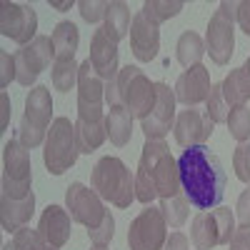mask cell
I'll list each match as a JSON object with an SVG mask.
<instances>
[{"instance_id":"1","label":"cell","mask_w":250,"mask_h":250,"mask_svg":"<svg viewBox=\"0 0 250 250\" xmlns=\"http://www.w3.org/2000/svg\"><path fill=\"white\" fill-rule=\"evenodd\" d=\"M178 170L183 193L198 210H210L223 203L228 178L218 155H213L210 148H205V145L185 148L178 158Z\"/></svg>"},{"instance_id":"2","label":"cell","mask_w":250,"mask_h":250,"mask_svg":"<svg viewBox=\"0 0 250 250\" xmlns=\"http://www.w3.org/2000/svg\"><path fill=\"white\" fill-rule=\"evenodd\" d=\"M183 190L178 160L163 140H145L135 173V200L150 205L155 198H173Z\"/></svg>"},{"instance_id":"3","label":"cell","mask_w":250,"mask_h":250,"mask_svg":"<svg viewBox=\"0 0 250 250\" xmlns=\"http://www.w3.org/2000/svg\"><path fill=\"white\" fill-rule=\"evenodd\" d=\"M90 185L103 200L113 203L115 208H130V203L135 200V175L115 155L98 160L90 175Z\"/></svg>"},{"instance_id":"4","label":"cell","mask_w":250,"mask_h":250,"mask_svg":"<svg viewBox=\"0 0 250 250\" xmlns=\"http://www.w3.org/2000/svg\"><path fill=\"white\" fill-rule=\"evenodd\" d=\"M53 118V98L45 85H35L25 95V115L18 125V140L25 148H38L45 140V130Z\"/></svg>"},{"instance_id":"5","label":"cell","mask_w":250,"mask_h":250,"mask_svg":"<svg viewBox=\"0 0 250 250\" xmlns=\"http://www.w3.org/2000/svg\"><path fill=\"white\" fill-rule=\"evenodd\" d=\"M33 180L30 153L18 138H10L3 148V195L13 200L28 198Z\"/></svg>"},{"instance_id":"6","label":"cell","mask_w":250,"mask_h":250,"mask_svg":"<svg viewBox=\"0 0 250 250\" xmlns=\"http://www.w3.org/2000/svg\"><path fill=\"white\" fill-rule=\"evenodd\" d=\"M235 13L238 3H220L213 13L205 33V53L213 58L215 65H228L235 50Z\"/></svg>"},{"instance_id":"7","label":"cell","mask_w":250,"mask_h":250,"mask_svg":"<svg viewBox=\"0 0 250 250\" xmlns=\"http://www.w3.org/2000/svg\"><path fill=\"white\" fill-rule=\"evenodd\" d=\"M118 100L133 118L145 120L155 103V83L145 78V73L135 65L120 68L118 73Z\"/></svg>"},{"instance_id":"8","label":"cell","mask_w":250,"mask_h":250,"mask_svg":"<svg viewBox=\"0 0 250 250\" xmlns=\"http://www.w3.org/2000/svg\"><path fill=\"white\" fill-rule=\"evenodd\" d=\"M45 168L53 175H62L70 170L78 160V145H75V125H70L68 118H55L50 125V133L45 138L43 150Z\"/></svg>"},{"instance_id":"9","label":"cell","mask_w":250,"mask_h":250,"mask_svg":"<svg viewBox=\"0 0 250 250\" xmlns=\"http://www.w3.org/2000/svg\"><path fill=\"white\" fill-rule=\"evenodd\" d=\"M235 230V215L228 208H215V210H203L195 215L190 238L195 250H210L215 245H228Z\"/></svg>"},{"instance_id":"10","label":"cell","mask_w":250,"mask_h":250,"mask_svg":"<svg viewBox=\"0 0 250 250\" xmlns=\"http://www.w3.org/2000/svg\"><path fill=\"white\" fill-rule=\"evenodd\" d=\"M103 100H105V83L95 73L90 60H83L78 70V118L88 123H105Z\"/></svg>"},{"instance_id":"11","label":"cell","mask_w":250,"mask_h":250,"mask_svg":"<svg viewBox=\"0 0 250 250\" xmlns=\"http://www.w3.org/2000/svg\"><path fill=\"white\" fill-rule=\"evenodd\" d=\"M15 80L20 83V85L30 88L33 83L38 80V75L43 73L50 60L55 62V45H53V38L48 35H38L30 45L20 48L15 55Z\"/></svg>"},{"instance_id":"12","label":"cell","mask_w":250,"mask_h":250,"mask_svg":"<svg viewBox=\"0 0 250 250\" xmlns=\"http://www.w3.org/2000/svg\"><path fill=\"white\" fill-rule=\"evenodd\" d=\"M168 220L160 208L145 205V210L130 223L128 228V245L130 250H163L168 240Z\"/></svg>"},{"instance_id":"13","label":"cell","mask_w":250,"mask_h":250,"mask_svg":"<svg viewBox=\"0 0 250 250\" xmlns=\"http://www.w3.org/2000/svg\"><path fill=\"white\" fill-rule=\"evenodd\" d=\"M65 205L70 210V218L80 225L88 228V233L100 228L105 223V218L110 215V210L103 208V198L93 190V188L83 185V183H73L65 193Z\"/></svg>"},{"instance_id":"14","label":"cell","mask_w":250,"mask_h":250,"mask_svg":"<svg viewBox=\"0 0 250 250\" xmlns=\"http://www.w3.org/2000/svg\"><path fill=\"white\" fill-rule=\"evenodd\" d=\"M0 33L15 40L18 45H30L38 38V15L30 5L20 3H3L0 8Z\"/></svg>"},{"instance_id":"15","label":"cell","mask_w":250,"mask_h":250,"mask_svg":"<svg viewBox=\"0 0 250 250\" xmlns=\"http://www.w3.org/2000/svg\"><path fill=\"white\" fill-rule=\"evenodd\" d=\"M175 90H170L165 83H155V103L148 118L143 120L145 140H163L175 125Z\"/></svg>"},{"instance_id":"16","label":"cell","mask_w":250,"mask_h":250,"mask_svg":"<svg viewBox=\"0 0 250 250\" xmlns=\"http://www.w3.org/2000/svg\"><path fill=\"white\" fill-rule=\"evenodd\" d=\"M213 128H215V123L208 118V113L188 108L175 118L173 133H175L178 145H183V148H195V145H203L213 135Z\"/></svg>"},{"instance_id":"17","label":"cell","mask_w":250,"mask_h":250,"mask_svg":"<svg viewBox=\"0 0 250 250\" xmlns=\"http://www.w3.org/2000/svg\"><path fill=\"white\" fill-rule=\"evenodd\" d=\"M130 48L140 62H150L160 50V25L145 18V13H135L130 23Z\"/></svg>"},{"instance_id":"18","label":"cell","mask_w":250,"mask_h":250,"mask_svg":"<svg viewBox=\"0 0 250 250\" xmlns=\"http://www.w3.org/2000/svg\"><path fill=\"white\" fill-rule=\"evenodd\" d=\"M210 70L205 65L188 68L175 83V100L188 108H195L198 103L210 98Z\"/></svg>"},{"instance_id":"19","label":"cell","mask_w":250,"mask_h":250,"mask_svg":"<svg viewBox=\"0 0 250 250\" xmlns=\"http://www.w3.org/2000/svg\"><path fill=\"white\" fill-rule=\"evenodd\" d=\"M90 65L95 68V73L103 78V83H110V80H118V43L105 35V30L98 28L93 33V40H90Z\"/></svg>"},{"instance_id":"20","label":"cell","mask_w":250,"mask_h":250,"mask_svg":"<svg viewBox=\"0 0 250 250\" xmlns=\"http://www.w3.org/2000/svg\"><path fill=\"white\" fill-rule=\"evenodd\" d=\"M38 230L53 248H62L70 240V230H73V223H70V213L60 205H48L43 215H40L38 223Z\"/></svg>"},{"instance_id":"21","label":"cell","mask_w":250,"mask_h":250,"mask_svg":"<svg viewBox=\"0 0 250 250\" xmlns=\"http://www.w3.org/2000/svg\"><path fill=\"white\" fill-rule=\"evenodd\" d=\"M33 213H35V193H30L23 200L0 195V223H3V230L18 233L20 228H25V223L33 218Z\"/></svg>"},{"instance_id":"22","label":"cell","mask_w":250,"mask_h":250,"mask_svg":"<svg viewBox=\"0 0 250 250\" xmlns=\"http://www.w3.org/2000/svg\"><path fill=\"white\" fill-rule=\"evenodd\" d=\"M105 130H108V138L113 145H118V148L128 145L133 138V115L123 105H110V110L105 115Z\"/></svg>"},{"instance_id":"23","label":"cell","mask_w":250,"mask_h":250,"mask_svg":"<svg viewBox=\"0 0 250 250\" xmlns=\"http://www.w3.org/2000/svg\"><path fill=\"white\" fill-rule=\"evenodd\" d=\"M108 138L105 130V123H88V120H80L75 123V145H78V153H95L103 143Z\"/></svg>"},{"instance_id":"24","label":"cell","mask_w":250,"mask_h":250,"mask_svg":"<svg viewBox=\"0 0 250 250\" xmlns=\"http://www.w3.org/2000/svg\"><path fill=\"white\" fill-rule=\"evenodd\" d=\"M130 8L120 3V0H115V3H108V13H105V25H103V30H105V35L113 40V43H120V40L128 35L130 30Z\"/></svg>"},{"instance_id":"25","label":"cell","mask_w":250,"mask_h":250,"mask_svg":"<svg viewBox=\"0 0 250 250\" xmlns=\"http://www.w3.org/2000/svg\"><path fill=\"white\" fill-rule=\"evenodd\" d=\"M80 43V33L75 23L62 20L53 30V45H55V60H75V50Z\"/></svg>"},{"instance_id":"26","label":"cell","mask_w":250,"mask_h":250,"mask_svg":"<svg viewBox=\"0 0 250 250\" xmlns=\"http://www.w3.org/2000/svg\"><path fill=\"white\" fill-rule=\"evenodd\" d=\"M175 55H178V62L183 68H195L200 65V60L205 55V43L203 38L193 30H185L180 38H178V45H175Z\"/></svg>"},{"instance_id":"27","label":"cell","mask_w":250,"mask_h":250,"mask_svg":"<svg viewBox=\"0 0 250 250\" xmlns=\"http://www.w3.org/2000/svg\"><path fill=\"white\" fill-rule=\"evenodd\" d=\"M220 88H223V95H225V100H228L230 108L245 105V100H250V85H248V80H245L240 68L230 70V75L220 83Z\"/></svg>"},{"instance_id":"28","label":"cell","mask_w":250,"mask_h":250,"mask_svg":"<svg viewBox=\"0 0 250 250\" xmlns=\"http://www.w3.org/2000/svg\"><path fill=\"white\" fill-rule=\"evenodd\" d=\"M160 210L168 220L170 228H180L188 220V210H190V200L185 198V193L180 190L173 198H160Z\"/></svg>"},{"instance_id":"29","label":"cell","mask_w":250,"mask_h":250,"mask_svg":"<svg viewBox=\"0 0 250 250\" xmlns=\"http://www.w3.org/2000/svg\"><path fill=\"white\" fill-rule=\"evenodd\" d=\"M78 70L75 60H55L53 62V88L60 93H68L73 85H78Z\"/></svg>"},{"instance_id":"30","label":"cell","mask_w":250,"mask_h":250,"mask_svg":"<svg viewBox=\"0 0 250 250\" xmlns=\"http://www.w3.org/2000/svg\"><path fill=\"white\" fill-rule=\"evenodd\" d=\"M183 10V3L180 0H173V3H168V0H145L143 3V13L148 20H153V23H165V20L175 18L178 13Z\"/></svg>"},{"instance_id":"31","label":"cell","mask_w":250,"mask_h":250,"mask_svg":"<svg viewBox=\"0 0 250 250\" xmlns=\"http://www.w3.org/2000/svg\"><path fill=\"white\" fill-rule=\"evenodd\" d=\"M13 248L15 250H58V248H53L43 235H40V230H38V228H35V230H33V228H20V230L18 233H13Z\"/></svg>"},{"instance_id":"32","label":"cell","mask_w":250,"mask_h":250,"mask_svg":"<svg viewBox=\"0 0 250 250\" xmlns=\"http://www.w3.org/2000/svg\"><path fill=\"white\" fill-rule=\"evenodd\" d=\"M228 130L238 143H248L250 140V108L248 105H238L228 115Z\"/></svg>"},{"instance_id":"33","label":"cell","mask_w":250,"mask_h":250,"mask_svg":"<svg viewBox=\"0 0 250 250\" xmlns=\"http://www.w3.org/2000/svg\"><path fill=\"white\" fill-rule=\"evenodd\" d=\"M205 103H208L205 113H208V118H210L215 125H218V123H228V115H230L228 110H230V105H228V100H225L220 85H213V88H210V98H208Z\"/></svg>"},{"instance_id":"34","label":"cell","mask_w":250,"mask_h":250,"mask_svg":"<svg viewBox=\"0 0 250 250\" xmlns=\"http://www.w3.org/2000/svg\"><path fill=\"white\" fill-rule=\"evenodd\" d=\"M233 170H235L238 180L250 185V140L240 143L235 148V153H233Z\"/></svg>"},{"instance_id":"35","label":"cell","mask_w":250,"mask_h":250,"mask_svg":"<svg viewBox=\"0 0 250 250\" xmlns=\"http://www.w3.org/2000/svg\"><path fill=\"white\" fill-rule=\"evenodd\" d=\"M78 8H80L83 20H88V23H98L108 13V3H103V0H80Z\"/></svg>"},{"instance_id":"36","label":"cell","mask_w":250,"mask_h":250,"mask_svg":"<svg viewBox=\"0 0 250 250\" xmlns=\"http://www.w3.org/2000/svg\"><path fill=\"white\" fill-rule=\"evenodd\" d=\"M88 235H90L93 245H108V243L113 240V235H115V218L108 215L105 223H103L100 228H95V230H90Z\"/></svg>"},{"instance_id":"37","label":"cell","mask_w":250,"mask_h":250,"mask_svg":"<svg viewBox=\"0 0 250 250\" xmlns=\"http://www.w3.org/2000/svg\"><path fill=\"white\" fill-rule=\"evenodd\" d=\"M235 210H238L240 228H250V188L240 193V198H238V205H235Z\"/></svg>"},{"instance_id":"38","label":"cell","mask_w":250,"mask_h":250,"mask_svg":"<svg viewBox=\"0 0 250 250\" xmlns=\"http://www.w3.org/2000/svg\"><path fill=\"white\" fill-rule=\"evenodd\" d=\"M230 250H250V228H238L233 240L228 243Z\"/></svg>"},{"instance_id":"39","label":"cell","mask_w":250,"mask_h":250,"mask_svg":"<svg viewBox=\"0 0 250 250\" xmlns=\"http://www.w3.org/2000/svg\"><path fill=\"white\" fill-rule=\"evenodd\" d=\"M0 62H3V78H0V88H5L10 80H15V60L8 53H0Z\"/></svg>"},{"instance_id":"40","label":"cell","mask_w":250,"mask_h":250,"mask_svg":"<svg viewBox=\"0 0 250 250\" xmlns=\"http://www.w3.org/2000/svg\"><path fill=\"white\" fill-rule=\"evenodd\" d=\"M235 20L240 30L250 38V0H245V3H238V13H235Z\"/></svg>"},{"instance_id":"41","label":"cell","mask_w":250,"mask_h":250,"mask_svg":"<svg viewBox=\"0 0 250 250\" xmlns=\"http://www.w3.org/2000/svg\"><path fill=\"white\" fill-rule=\"evenodd\" d=\"M163 250H188V238L183 233H170Z\"/></svg>"},{"instance_id":"42","label":"cell","mask_w":250,"mask_h":250,"mask_svg":"<svg viewBox=\"0 0 250 250\" xmlns=\"http://www.w3.org/2000/svg\"><path fill=\"white\" fill-rule=\"evenodd\" d=\"M0 103H3V125H0V128H8V118H10V100H8V95L3 93L0 95Z\"/></svg>"},{"instance_id":"43","label":"cell","mask_w":250,"mask_h":250,"mask_svg":"<svg viewBox=\"0 0 250 250\" xmlns=\"http://www.w3.org/2000/svg\"><path fill=\"white\" fill-rule=\"evenodd\" d=\"M240 70H243V75H245V80H248V85H250V58L245 60V65H243Z\"/></svg>"},{"instance_id":"44","label":"cell","mask_w":250,"mask_h":250,"mask_svg":"<svg viewBox=\"0 0 250 250\" xmlns=\"http://www.w3.org/2000/svg\"><path fill=\"white\" fill-rule=\"evenodd\" d=\"M50 5H53L55 10H68V8H70L73 3H70V0H68V3H50Z\"/></svg>"},{"instance_id":"45","label":"cell","mask_w":250,"mask_h":250,"mask_svg":"<svg viewBox=\"0 0 250 250\" xmlns=\"http://www.w3.org/2000/svg\"><path fill=\"white\" fill-rule=\"evenodd\" d=\"M90 250H108V248H105V245H93Z\"/></svg>"},{"instance_id":"46","label":"cell","mask_w":250,"mask_h":250,"mask_svg":"<svg viewBox=\"0 0 250 250\" xmlns=\"http://www.w3.org/2000/svg\"><path fill=\"white\" fill-rule=\"evenodd\" d=\"M3 250H15V248H13V243H5V245H3Z\"/></svg>"}]
</instances>
